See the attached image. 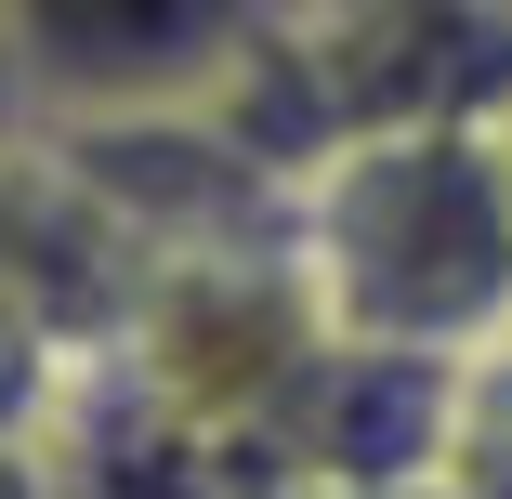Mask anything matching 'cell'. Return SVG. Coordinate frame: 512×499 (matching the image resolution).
Masks as SVG:
<instances>
[{"mask_svg":"<svg viewBox=\"0 0 512 499\" xmlns=\"http://www.w3.org/2000/svg\"><path fill=\"white\" fill-rule=\"evenodd\" d=\"M289 263L329 342L381 355H512V132L407 119L355 132L289 184Z\"/></svg>","mask_w":512,"mask_h":499,"instance_id":"cell-1","label":"cell"},{"mask_svg":"<svg viewBox=\"0 0 512 499\" xmlns=\"http://www.w3.org/2000/svg\"><path fill=\"white\" fill-rule=\"evenodd\" d=\"M316 14V0H0V53L40 119H158L224 92Z\"/></svg>","mask_w":512,"mask_h":499,"instance_id":"cell-2","label":"cell"},{"mask_svg":"<svg viewBox=\"0 0 512 499\" xmlns=\"http://www.w3.org/2000/svg\"><path fill=\"white\" fill-rule=\"evenodd\" d=\"M434 499H512V355L473 368V408H460V460Z\"/></svg>","mask_w":512,"mask_h":499,"instance_id":"cell-3","label":"cell"},{"mask_svg":"<svg viewBox=\"0 0 512 499\" xmlns=\"http://www.w3.org/2000/svg\"><path fill=\"white\" fill-rule=\"evenodd\" d=\"M27 132H40V92H27V66H14V53H0V171L27 158Z\"/></svg>","mask_w":512,"mask_h":499,"instance_id":"cell-4","label":"cell"},{"mask_svg":"<svg viewBox=\"0 0 512 499\" xmlns=\"http://www.w3.org/2000/svg\"><path fill=\"white\" fill-rule=\"evenodd\" d=\"M499 132H512V119H499Z\"/></svg>","mask_w":512,"mask_h":499,"instance_id":"cell-5","label":"cell"}]
</instances>
